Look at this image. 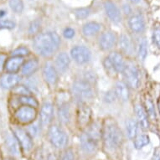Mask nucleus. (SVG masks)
Returning a JSON list of instances; mask_svg holds the SVG:
<instances>
[{"instance_id":"obj_1","label":"nucleus","mask_w":160,"mask_h":160,"mask_svg":"<svg viewBox=\"0 0 160 160\" xmlns=\"http://www.w3.org/2000/svg\"><path fill=\"white\" fill-rule=\"evenodd\" d=\"M102 138L105 149L111 152L119 149L123 142L121 129L112 119H107L104 122Z\"/></svg>"},{"instance_id":"obj_2","label":"nucleus","mask_w":160,"mask_h":160,"mask_svg":"<svg viewBox=\"0 0 160 160\" xmlns=\"http://www.w3.org/2000/svg\"><path fill=\"white\" fill-rule=\"evenodd\" d=\"M61 39L55 32L39 34L34 39V48L39 55L49 57L58 50Z\"/></svg>"},{"instance_id":"obj_3","label":"nucleus","mask_w":160,"mask_h":160,"mask_svg":"<svg viewBox=\"0 0 160 160\" xmlns=\"http://www.w3.org/2000/svg\"><path fill=\"white\" fill-rule=\"evenodd\" d=\"M102 138V131L97 124H92L81 135L80 143L82 150L86 153L92 154L97 151L100 139Z\"/></svg>"},{"instance_id":"obj_4","label":"nucleus","mask_w":160,"mask_h":160,"mask_svg":"<svg viewBox=\"0 0 160 160\" xmlns=\"http://www.w3.org/2000/svg\"><path fill=\"white\" fill-rule=\"evenodd\" d=\"M72 93L74 97L79 102L92 99L94 95L91 82L85 80H81L74 83L72 86Z\"/></svg>"},{"instance_id":"obj_5","label":"nucleus","mask_w":160,"mask_h":160,"mask_svg":"<svg viewBox=\"0 0 160 160\" xmlns=\"http://www.w3.org/2000/svg\"><path fill=\"white\" fill-rule=\"evenodd\" d=\"M48 136L51 144L59 149L66 148L68 143V136L63 131V129L57 125L50 127L48 132Z\"/></svg>"},{"instance_id":"obj_6","label":"nucleus","mask_w":160,"mask_h":160,"mask_svg":"<svg viewBox=\"0 0 160 160\" xmlns=\"http://www.w3.org/2000/svg\"><path fill=\"white\" fill-rule=\"evenodd\" d=\"M36 116V109L29 106H23L21 108H18L14 112L15 120L22 124H29L34 122Z\"/></svg>"},{"instance_id":"obj_7","label":"nucleus","mask_w":160,"mask_h":160,"mask_svg":"<svg viewBox=\"0 0 160 160\" xmlns=\"http://www.w3.org/2000/svg\"><path fill=\"white\" fill-rule=\"evenodd\" d=\"M123 73L128 85L133 89H137L140 84V73L138 67L132 63L126 64Z\"/></svg>"},{"instance_id":"obj_8","label":"nucleus","mask_w":160,"mask_h":160,"mask_svg":"<svg viewBox=\"0 0 160 160\" xmlns=\"http://www.w3.org/2000/svg\"><path fill=\"white\" fill-rule=\"evenodd\" d=\"M13 135L17 139L18 144L24 152H29L33 148L34 142L30 134L20 128H14L13 129Z\"/></svg>"},{"instance_id":"obj_9","label":"nucleus","mask_w":160,"mask_h":160,"mask_svg":"<svg viewBox=\"0 0 160 160\" xmlns=\"http://www.w3.org/2000/svg\"><path fill=\"white\" fill-rule=\"evenodd\" d=\"M71 57L78 64H86L91 60V51L86 46H76L71 51Z\"/></svg>"},{"instance_id":"obj_10","label":"nucleus","mask_w":160,"mask_h":160,"mask_svg":"<svg viewBox=\"0 0 160 160\" xmlns=\"http://www.w3.org/2000/svg\"><path fill=\"white\" fill-rule=\"evenodd\" d=\"M117 36L112 31L104 32L99 38V46L103 50H109L115 46Z\"/></svg>"},{"instance_id":"obj_11","label":"nucleus","mask_w":160,"mask_h":160,"mask_svg":"<svg viewBox=\"0 0 160 160\" xmlns=\"http://www.w3.org/2000/svg\"><path fill=\"white\" fill-rule=\"evenodd\" d=\"M92 118V110L87 105L82 104L79 107L77 111V123L79 127L85 128L88 126Z\"/></svg>"},{"instance_id":"obj_12","label":"nucleus","mask_w":160,"mask_h":160,"mask_svg":"<svg viewBox=\"0 0 160 160\" xmlns=\"http://www.w3.org/2000/svg\"><path fill=\"white\" fill-rule=\"evenodd\" d=\"M104 8H105L106 13L108 16V18H110L111 21L113 22L114 24H118L121 22V12L115 3L111 2V1H107L104 3Z\"/></svg>"},{"instance_id":"obj_13","label":"nucleus","mask_w":160,"mask_h":160,"mask_svg":"<svg viewBox=\"0 0 160 160\" xmlns=\"http://www.w3.org/2000/svg\"><path fill=\"white\" fill-rule=\"evenodd\" d=\"M108 60L112 64L114 71L117 73H121L123 72L124 68H125V61L123 60V56L118 52H112L108 55Z\"/></svg>"},{"instance_id":"obj_14","label":"nucleus","mask_w":160,"mask_h":160,"mask_svg":"<svg viewBox=\"0 0 160 160\" xmlns=\"http://www.w3.org/2000/svg\"><path fill=\"white\" fill-rule=\"evenodd\" d=\"M128 24L132 32L139 34L143 32L145 29L144 18L140 14H134L128 19Z\"/></svg>"},{"instance_id":"obj_15","label":"nucleus","mask_w":160,"mask_h":160,"mask_svg":"<svg viewBox=\"0 0 160 160\" xmlns=\"http://www.w3.org/2000/svg\"><path fill=\"white\" fill-rule=\"evenodd\" d=\"M53 106L50 102H45L43 104L40 110V124L43 127L47 126L51 121L53 116Z\"/></svg>"},{"instance_id":"obj_16","label":"nucleus","mask_w":160,"mask_h":160,"mask_svg":"<svg viewBox=\"0 0 160 160\" xmlns=\"http://www.w3.org/2000/svg\"><path fill=\"white\" fill-rule=\"evenodd\" d=\"M43 76L46 83L50 86H55L57 82V72L55 67L51 66L50 64H46L45 66L43 69Z\"/></svg>"},{"instance_id":"obj_17","label":"nucleus","mask_w":160,"mask_h":160,"mask_svg":"<svg viewBox=\"0 0 160 160\" xmlns=\"http://www.w3.org/2000/svg\"><path fill=\"white\" fill-rule=\"evenodd\" d=\"M20 82V77L15 74H6L0 79V84L3 88L10 89L14 88Z\"/></svg>"},{"instance_id":"obj_18","label":"nucleus","mask_w":160,"mask_h":160,"mask_svg":"<svg viewBox=\"0 0 160 160\" xmlns=\"http://www.w3.org/2000/svg\"><path fill=\"white\" fill-rule=\"evenodd\" d=\"M24 63V59L23 57H18V56H13L10 58L9 60L6 61L4 70L8 74H15L19 70L22 65Z\"/></svg>"},{"instance_id":"obj_19","label":"nucleus","mask_w":160,"mask_h":160,"mask_svg":"<svg viewBox=\"0 0 160 160\" xmlns=\"http://www.w3.org/2000/svg\"><path fill=\"white\" fill-rule=\"evenodd\" d=\"M115 96L122 102H127L129 99V89L128 85L122 82H118L115 85Z\"/></svg>"},{"instance_id":"obj_20","label":"nucleus","mask_w":160,"mask_h":160,"mask_svg":"<svg viewBox=\"0 0 160 160\" xmlns=\"http://www.w3.org/2000/svg\"><path fill=\"white\" fill-rule=\"evenodd\" d=\"M135 112H136L137 118H138V122L139 125L142 129L148 128L149 123H148V115L146 111L142 106L140 104H137L135 107Z\"/></svg>"},{"instance_id":"obj_21","label":"nucleus","mask_w":160,"mask_h":160,"mask_svg":"<svg viewBox=\"0 0 160 160\" xmlns=\"http://www.w3.org/2000/svg\"><path fill=\"white\" fill-rule=\"evenodd\" d=\"M70 65V58L66 53H60L55 58V67L60 72H65Z\"/></svg>"},{"instance_id":"obj_22","label":"nucleus","mask_w":160,"mask_h":160,"mask_svg":"<svg viewBox=\"0 0 160 160\" xmlns=\"http://www.w3.org/2000/svg\"><path fill=\"white\" fill-rule=\"evenodd\" d=\"M119 46L122 51L127 55H132L133 52V46L130 37L127 34H122L118 39Z\"/></svg>"},{"instance_id":"obj_23","label":"nucleus","mask_w":160,"mask_h":160,"mask_svg":"<svg viewBox=\"0 0 160 160\" xmlns=\"http://www.w3.org/2000/svg\"><path fill=\"white\" fill-rule=\"evenodd\" d=\"M6 145L8 148V151L10 152L13 155L18 156L19 154V151H20V146L18 144L17 139L15 138V137L13 138L11 135H8L6 138Z\"/></svg>"},{"instance_id":"obj_24","label":"nucleus","mask_w":160,"mask_h":160,"mask_svg":"<svg viewBox=\"0 0 160 160\" xmlns=\"http://www.w3.org/2000/svg\"><path fill=\"white\" fill-rule=\"evenodd\" d=\"M38 66H39L38 61L34 60V59L29 60L24 64V66H22V74L26 76H30V75H32L36 71V70L38 69Z\"/></svg>"},{"instance_id":"obj_25","label":"nucleus","mask_w":160,"mask_h":160,"mask_svg":"<svg viewBox=\"0 0 160 160\" xmlns=\"http://www.w3.org/2000/svg\"><path fill=\"white\" fill-rule=\"evenodd\" d=\"M101 29V25L97 22H89L83 26L82 32L86 36H92L98 33Z\"/></svg>"},{"instance_id":"obj_26","label":"nucleus","mask_w":160,"mask_h":160,"mask_svg":"<svg viewBox=\"0 0 160 160\" xmlns=\"http://www.w3.org/2000/svg\"><path fill=\"white\" fill-rule=\"evenodd\" d=\"M137 51H138V56L139 60L141 61H144L148 55V44L146 39H142L139 40Z\"/></svg>"},{"instance_id":"obj_27","label":"nucleus","mask_w":160,"mask_h":160,"mask_svg":"<svg viewBox=\"0 0 160 160\" xmlns=\"http://www.w3.org/2000/svg\"><path fill=\"white\" fill-rule=\"evenodd\" d=\"M138 123L132 119H129L126 122L127 134L130 139L135 138L138 136Z\"/></svg>"},{"instance_id":"obj_28","label":"nucleus","mask_w":160,"mask_h":160,"mask_svg":"<svg viewBox=\"0 0 160 160\" xmlns=\"http://www.w3.org/2000/svg\"><path fill=\"white\" fill-rule=\"evenodd\" d=\"M58 117H59V119L62 123L69 122L70 118H71V113H70V108H69L68 105H63L59 108Z\"/></svg>"},{"instance_id":"obj_29","label":"nucleus","mask_w":160,"mask_h":160,"mask_svg":"<svg viewBox=\"0 0 160 160\" xmlns=\"http://www.w3.org/2000/svg\"><path fill=\"white\" fill-rule=\"evenodd\" d=\"M150 142L149 137L148 135H140V136H137L134 138V147L136 149H141L145 146H147Z\"/></svg>"},{"instance_id":"obj_30","label":"nucleus","mask_w":160,"mask_h":160,"mask_svg":"<svg viewBox=\"0 0 160 160\" xmlns=\"http://www.w3.org/2000/svg\"><path fill=\"white\" fill-rule=\"evenodd\" d=\"M18 102L22 103L24 106H29L32 108H37L39 106V103L37 100L31 96H24V97H18Z\"/></svg>"},{"instance_id":"obj_31","label":"nucleus","mask_w":160,"mask_h":160,"mask_svg":"<svg viewBox=\"0 0 160 160\" xmlns=\"http://www.w3.org/2000/svg\"><path fill=\"white\" fill-rule=\"evenodd\" d=\"M145 107H146V112L148 113V115L149 116L150 118L152 119H155L157 115H156V112H155V108L153 105V102L151 100V98L148 97L146 101H145Z\"/></svg>"},{"instance_id":"obj_32","label":"nucleus","mask_w":160,"mask_h":160,"mask_svg":"<svg viewBox=\"0 0 160 160\" xmlns=\"http://www.w3.org/2000/svg\"><path fill=\"white\" fill-rule=\"evenodd\" d=\"M9 7L13 12L19 13L24 9V3L22 0H9Z\"/></svg>"},{"instance_id":"obj_33","label":"nucleus","mask_w":160,"mask_h":160,"mask_svg":"<svg viewBox=\"0 0 160 160\" xmlns=\"http://www.w3.org/2000/svg\"><path fill=\"white\" fill-rule=\"evenodd\" d=\"M13 92L14 94L19 95L20 97H24V96H31V92H30L26 87H24V86H16V87L13 88Z\"/></svg>"},{"instance_id":"obj_34","label":"nucleus","mask_w":160,"mask_h":160,"mask_svg":"<svg viewBox=\"0 0 160 160\" xmlns=\"http://www.w3.org/2000/svg\"><path fill=\"white\" fill-rule=\"evenodd\" d=\"M152 40L156 46L160 49V26H156L152 32Z\"/></svg>"},{"instance_id":"obj_35","label":"nucleus","mask_w":160,"mask_h":160,"mask_svg":"<svg viewBox=\"0 0 160 160\" xmlns=\"http://www.w3.org/2000/svg\"><path fill=\"white\" fill-rule=\"evenodd\" d=\"M28 54H29V50L25 47H18L12 52L13 56H18V57H23Z\"/></svg>"},{"instance_id":"obj_36","label":"nucleus","mask_w":160,"mask_h":160,"mask_svg":"<svg viewBox=\"0 0 160 160\" xmlns=\"http://www.w3.org/2000/svg\"><path fill=\"white\" fill-rule=\"evenodd\" d=\"M15 27V23L11 20H3L0 18V29H13Z\"/></svg>"},{"instance_id":"obj_37","label":"nucleus","mask_w":160,"mask_h":160,"mask_svg":"<svg viewBox=\"0 0 160 160\" xmlns=\"http://www.w3.org/2000/svg\"><path fill=\"white\" fill-rule=\"evenodd\" d=\"M61 160H76V154L72 149H67L61 158Z\"/></svg>"},{"instance_id":"obj_38","label":"nucleus","mask_w":160,"mask_h":160,"mask_svg":"<svg viewBox=\"0 0 160 160\" xmlns=\"http://www.w3.org/2000/svg\"><path fill=\"white\" fill-rule=\"evenodd\" d=\"M90 13V10L87 8H79L76 11V15L78 18H86L88 17Z\"/></svg>"},{"instance_id":"obj_39","label":"nucleus","mask_w":160,"mask_h":160,"mask_svg":"<svg viewBox=\"0 0 160 160\" xmlns=\"http://www.w3.org/2000/svg\"><path fill=\"white\" fill-rule=\"evenodd\" d=\"M40 28V24L38 20H35V21H33L29 25V32L30 34H35L36 33L39 32V29Z\"/></svg>"},{"instance_id":"obj_40","label":"nucleus","mask_w":160,"mask_h":160,"mask_svg":"<svg viewBox=\"0 0 160 160\" xmlns=\"http://www.w3.org/2000/svg\"><path fill=\"white\" fill-rule=\"evenodd\" d=\"M6 61H7V55L3 53H0V73L4 70Z\"/></svg>"},{"instance_id":"obj_41","label":"nucleus","mask_w":160,"mask_h":160,"mask_svg":"<svg viewBox=\"0 0 160 160\" xmlns=\"http://www.w3.org/2000/svg\"><path fill=\"white\" fill-rule=\"evenodd\" d=\"M104 66H105V68L107 70V71L109 74H113L114 72H116L114 71V69H113L112 66V64L110 63V61L108 60V58H106L105 59V61H104Z\"/></svg>"},{"instance_id":"obj_42","label":"nucleus","mask_w":160,"mask_h":160,"mask_svg":"<svg viewBox=\"0 0 160 160\" xmlns=\"http://www.w3.org/2000/svg\"><path fill=\"white\" fill-rule=\"evenodd\" d=\"M74 35H75V30L71 28H67L64 30V36L66 37V39H71L73 38Z\"/></svg>"},{"instance_id":"obj_43","label":"nucleus","mask_w":160,"mask_h":160,"mask_svg":"<svg viewBox=\"0 0 160 160\" xmlns=\"http://www.w3.org/2000/svg\"><path fill=\"white\" fill-rule=\"evenodd\" d=\"M129 1H131L132 3H138L141 0H129Z\"/></svg>"},{"instance_id":"obj_44","label":"nucleus","mask_w":160,"mask_h":160,"mask_svg":"<svg viewBox=\"0 0 160 160\" xmlns=\"http://www.w3.org/2000/svg\"><path fill=\"white\" fill-rule=\"evenodd\" d=\"M158 111H159L160 112V97L158 100Z\"/></svg>"},{"instance_id":"obj_45","label":"nucleus","mask_w":160,"mask_h":160,"mask_svg":"<svg viewBox=\"0 0 160 160\" xmlns=\"http://www.w3.org/2000/svg\"><path fill=\"white\" fill-rule=\"evenodd\" d=\"M0 160H2V155H1V151H0Z\"/></svg>"}]
</instances>
